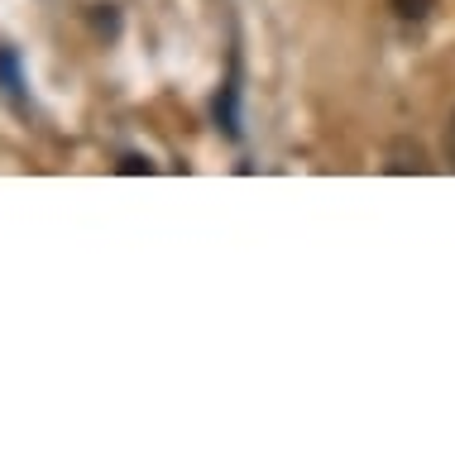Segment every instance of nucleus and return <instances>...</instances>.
<instances>
[{
  "mask_svg": "<svg viewBox=\"0 0 455 459\" xmlns=\"http://www.w3.org/2000/svg\"><path fill=\"white\" fill-rule=\"evenodd\" d=\"M389 172H432V163H426L422 143H393L389 149V163H383Z\"/></svg>",
  "mask_w": 455,
  "mask_h": 459,
  "instance_id": "1",
  "label": "nucleus"
},
{
  "mask_svg": "<svg viewBox=\"0 0 455 459\" xmlns=\"http://www.w3.org/2000/svg\"><path fill=\"white\" fill-rule=\"evenodd\" d=\"M398 20H426V14L436 10V0H389Z\"/></svg>",
  "mask_w": 455,
  "mask_h": 459,
  "instance_id": "2",
  "label": "nucleus"
},
{
  "mask_svg": "<svg viewBox=\"0 0 455 459\" xmlns=\"http://www.w3.org/2000/svg\"><path fill=\"white\" fill-rule=\"evenodd\" d=\"M216 120L225 125V134H235V129H240V125H235V82L216 96Z\"/></svg>",
  "mask_w": 455,
  "mask_h": 459,
  "instance_id": "3",
  "label": "nucleus"
},
{
  "mask_svg": "<svg viewBox=\"0 0 455 459\" xmlns=\"http://www.w3.org/2000/svg\"><path fill=\"white\" fill-rule=\"evenodd\" d=\"M92 24H96V34H110V39H116V34H120L116 5H92Z\"/></svg>",
  "mask_w": 455,
  "mask_h": 459,
  "instance_id": "4",
  "label": "nucleus"
},
{
  "mask_svg": "<svg viewBox=\"0 0 455 459\" xmlns=\"http://www.w3.org/2000/svg\"><path fill=\"white\" fill-rule=\"evenodd\" d=\"M120 172H125V178H139V172L149 178V172H153V163H149L144 153H125V158H120Z\"/></svg>",
  "mask_w": 455,
  "mask_h": 459,
  "instance_id": "5",
  "label": "nucleus"
},
{
  "mask_svg": "<svg viewBox=\"0 0 455 459\" xmlns=\"http://www.w3.org/2000/svg\"><path fill=\"white\" fill-rule=\"evenodd\" d=\"M0 77H5L10 91H20V72H15V57H10L5 48H0Z\"/></svg>",
  "mask_w": 455,
  "mask_h": 459,
  "instance_id": "6",
  "label": "nucleus"
},
{
  "mask_svg": "<svg viewBox=\"0 0 455 459\" xmlns=\"http://www.w3.org/2000/svg\"><path fill=\"white\" fill-rule=\"evenodd\" d=\"M446 158H451V168H455V110H451V125H446Z\"/></svg>",
  "mask_w": 455,
  "mask_h": 459,
  "instance_id": "7",
  "label": "nucleus"
}]
</instances>
